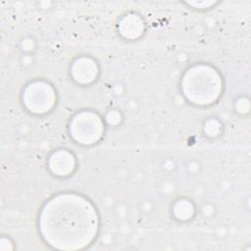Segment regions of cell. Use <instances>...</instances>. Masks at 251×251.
<instances>
[{
	"label": "cell",
	"mask_w": 251,
	"mask_h": 251,
	"mask_svg": "<svg viewBox=\"0 0 251 251\" xmlns=\"http://www.w3.org/2000/svg\"><path fill=\"white\" fill-rule=\"evenodd\" d=\"M44 211L42 219L43 236L54 246L65 248H80L87 245L95 234L96 219L93 211Z\"/></svg>",
	"instance_id": "6da1fadb"
}]
</instances>
